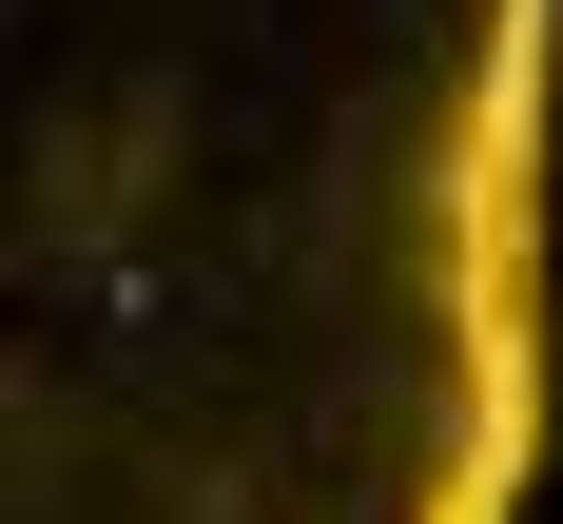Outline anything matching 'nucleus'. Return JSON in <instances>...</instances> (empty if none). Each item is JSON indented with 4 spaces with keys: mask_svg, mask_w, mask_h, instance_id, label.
<instances>
[]
</instances>
